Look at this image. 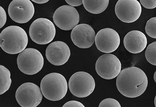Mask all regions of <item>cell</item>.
I'll list each match as a JSON object with an SVG mask.
<instances>
[{"mask_svg":"<svg viewBox=\"0 0 156 107\" xmlns=\"http://www.w3.org/2000/svg\"><path fill=\"white\" fill-rule=\"evenodd\" d=\"M109 3V0H83L85 9L94 14H99L105 11Z\"/></svg>","mask_w":156,"mask_h":107,"instance_id":"2e32d148","label":"cell"},{"mask_svg":"<svg viewBox=\"0 0 156 107\" xmlns=\"http://www.w3.org/2000/svg\"><path fill=\"white\" fill-rule=\"evenodd\" d=\"M95 32L90 25L82 24L77 25L73 29L71 37L73 44L81 48H87L94 44Z\"/></svg>","mask_w":156,"mask_h":107,"instance_id":"4fadbf2b","label":"cell"},{"mask_svg":"<svg viewBox=\"0 0 156 107\" xmlns=\"http://www.w3.org/2000/svg\"><path fill=\"white\" fill-rule=\"evenodd\" d=\"M71 55L70 49L66 43L61 41L51 43L47 47L46 56L48 62L55 65L66 63Z\"/></svg>","mask_w":156,"mask_h":107,"instance_id":"5bb4252c","label":"cell"},{"mask_svg":"<svg viewBox=\"0 0 156 107\" xmlns=\"http://www.w3.org/2000/svg\"><path fill=\"white\" fill-rule=\"evenodd\" d=\"M69 5L73 7L80 6L83 4V0H65Z\"/></svg>","mask_w":156,"mask_h":107,"instance_id":"cb8c5ba5","label":"cell"},{"mask_svg":"<svg viewBox=\"0 0 156 107\" xmlns=\"http://www.w3.org/2000/svg\"><path fill=\"white\" fill-rule=\"evenodd\" d=\"M62 107H85L84 105L80 102L76 101H71L65 103Z\"/></svg>","mask_w":156,"mask_h":107,"instance_id":"603a6c76","label":"cell"},{"mask_svg":"<svg viewBox=\"0 0 156 107\" xmlns=\"http://www.w3.org/2000/svg\"><path fill=\"white\" fill-rule=\"evenodd\" d=\"M147 39L145 35L139 31H133L125 36L124 45L126 49L133 54L141 52L146 48Z\"/></svg>","mask_w":156,"mask_h":107,"instance_id":"9a60e30c","label":"cell"},{"mask_svg":"<svg viewBox=\"0 0 156 107\" xmlns=\"http://www.w3.org/2000/svg\"><path fill=\"white\" fill-rule=\"evenodd\" d=\"M154 79L155 82L156 83V71L155 72L154 74Z\"/></svg>","mask_w":156,"mask_h":107,"instance_id":"484cf974","label":"cell"},{"mask_svg":"<svg viewBox=\"0 0 156 107\" xmlns=\"http://www.w3.org/2000/svg\"><path fill=\"white\" fill-rule=\"evenodd\" d=\"M53 18L55 23L60 29L69 31L79 24L80 18L79 12L74 7L65 5L55 11Z\"/></svg>","mask_w":156,"mask_h":107,"instance_id":"9c48e42d","label":"cell"},{"mask_svg":"<svg viewBox=\"0 0 156 107\" xmlns=\"http://www.w3.org/2000/svg\"><path fill=\"white\" fill-rule=\"evenodd\" d=\"M145 56L149 63L156 66V42L147 46L145 52Z\"/></svg>","mask_w":156,"mask_h":107,"instance_id":"ac0fdd59","label":"cell"},{"mask_svg":"<svg viewBox=\"0 0 156 107\" xmlns=\"http://www.w3.org/2000/svg\"><path fill=\"white\" fill-rule=\"evenodd\" d=\"M122 64L115 56L108 53L100 56L95 65L97 74L101 78L111 79L118 76L121 71Z\"/></svg>","mask_w":156,"mask_h":107,"instance_id":"ba28073f","label":"cell"},{"mask_svg":"<svg viewBox=\"0 0 156 107\" xmlns=\"http://www.w3.org/2000/svg\"><path fill=\"white\" fill-rule=\"evenodd\" d=\"M34 11V5L30 0H13L8 9L11 18L20 24L29 22L33 17Z\"/></svg>","mask_w":156,"mask_h":107,"instance_id":"30bf717a","label":"cell"},{"mask_svg":"<svg viewBox=\"0 0 156 107\" xmlns=\"http://www.w3.org/2000/svg\"><path fill=\"white\" fill-rule=\"evenodd\" d=\"M148 80L145 73L136 67L123 69L117 77L116 85L122 95L129 98L138 97L146 90Z\"/></svg>","mask_w":156,"mask_h":107,"instance_id":"6da1fadb","label":"cell"},{"mask_svg":"<svg viewBox=\"0 0 156 107\" xmlns=\"http://www.w3.org/2000/svg\"><path fill=\"white\" fill-rule=\"evenodd\" d=\"M69 86L74 96L80 98L87 97L94 92L95 87L93 77L84 72H76L70 77Z\"/></svg>","mask_w":156,"mask_h":107,"instance_id":"8992f818","label":"cell"},{"mask_svg":"<svg viewBox=\"0 0 156 107\" xmlns=\"http://www.w3.org/2000/svg\"><path fill=\"white\" fill-rule=\"evenodd\" d=\"M154 103L155 106L156 107V95L154 99Z\"/></svg>","mask_w":156,"mask_h":107,"instance_id":"4316f807","label":"cell"},{"mask_svg":"<svg viewBox=\"0 0 156 107\" xmlns=\"http://www.w3.org/2000/svg\"><path fill=\"white\" fill-rule=\"evenodd\" d=\"M141 5L146 8L152 9L156 7V0H140Z\"/></svg>","mask_w":156,"mask_h":107,"instance_id":"44dd1931","label":"cell"},{"mask_svg":"<svg viewBox=\"0 0 156 107\" xmlns=\"http://www.w3.org/2000/svg\"><path fill=\"white\" fill-rule=\"evenodd\" d=\"M28 42L27 33L19 26H8L0 34V46L9 54L20 53L27 47Z\"/></svg>","mask_w":156,"mask_h":107,"instance_id":"7a4b0ae2","label":"cell"},{"mask_svg":"<svg viewBox=\"0 0 156 107\" xmlns=\"http://www.w3.org/2000/svg\"><path fill=\"white\" fill-rule=\"evenodd\" d=\"M1 28L3 27L7 21V15L5 9L1 6Z\"/></svg>","mask_w":156,"mask_h":107,"instance_id":"7402d4cb","label":"cell"},{"mask_svg":"<svg viewBox=\"0 0 156 107\" xmlns=\"http://www.w3.org/2000/svg\"><path fill=\"white\" fill-rule=\"evenodd\" d=\"M41 89L43 95L47 99L58 101L66 96L68 83L66 79L62 75L57 73H51L42 79Z\"/></svg>","mask_w":156,"mask_h":107,"instance_id":"3957f363","label":"cell"},{"mask_svg":"<svg viewBox=\"0 0 156 107\" xmlns=\"http://www.w3.org/2000/svg\"><path fill=\"white\" fill-rule=\"evenodd\" d=\"M145 31L149 36L156 38V17L151 18L147 21Z\"/></svg>","mask_w":156,"mask_h":107,"instance_id":"d6986e66","label":"cell"},{"mask_svg":"<svg viewBox=\"0 0 156 107\" xmlns=\"http://www.w3.org/2000/svg\"><path fill=\"white\" fill-rule=\"evenodd\" d=\"M121 106L119 102L112 98H107L102 100L100 103L99 107H117Z\"/></svg>","mask_w":156,"mask_h":107,"instance_id":"ffe728a7","label":"cell"},{"mask_svg":"<svg viewBox=\"0 0 156 107\" xmlns=\"http://www.w3.org/2000/svg\"><path fill=\"white\" fill-rule=\"evenodd\" d=\"M0 95H2L9 89L12 83V80L10 78L11 74L9 71L2 65H0Z\"/></svg>","mask_w":156,"mask_h":107,"instance_id":"e0dca14e","label":"cell"},{"mask_svg":"<svg viewBox=\"0 0 156 107\" xmlns=\"http://www.w3.org/2000/svg\"><path fill=\"white\" fill-rule=\"evenodd\" d=\"M141 7L137 0H119L116 3L115 12L117 17L126 23L137 20L141 13Z\"/></svg>","mask_w":156,"mask_h":107,"instance_id":"8fae6325","label":"cell"},{"mask_svg":"<svg viewBox=\"0 0 156 107\" xmlns=\"http://www.w3.org/2000/svg\"><path fill=\"white\" fill-rule=\"evenodd\" d=\"M20 70L27 75H33L40 72L44 65V59L41 52L34 48L25 49L17 59Z\"/></svg>","mask_w":156,"mask_h":107,"instance_id":"277c9868","label":"cell"},{"mask_svg":"<svg viewBox=\"0 0 156 107\" xmlns=\"http://www.w3.org/2000/svg\"><path fill=\"white\" fill-rule=\"evenodd\" d=\"M95 42L99 50L105 53H110L115 51L120 43L119 34L115 31L110 28L102 29L96 36Z\"/></svg>","mask_w":156,"mask_h":107,"instance_id":"7c38bea8","label":"cell"},{"mask_svg":"<svg viewBox=\"0 0 156 107\" xmlns=\"http://www.w3.org/2000/svg\"><path fill=\"white\" fill-rule=\"evenodd\" d=\"M56 32L54 23L45 18L35 20L30 25L29 29L30 36L32 41L40 45H46L52 41Z\"/></svg>","mask_w":156,"mask_h":107,"instance_id":"5b68a950","label":"cell"},{"mask_svg":"<svg viewBox=\"0 0 156 107\" xmlns=\"http://www.w3.org/2000/svg\"><path fill=\"white\" fill-rule=\"evenodd\" d=\"M41 89L36 85L31 82L24 83L17 89L16 98L18 104L23 107H35L42 100Z\"/></svg>","mask_w":156,"mask_h":107,"instance_id":"52a82bcc","label":"cell"},{"mask_svg":"<svg viewBox=\"0 0 156 107\" xmlns=\"http://www.w3.org/2000/svg\"><path fill=\"white\" fill-rule=\"evenodd\" d=\"M34 2L38 4H44L48 2L49 0H31Z\"/></svg>","mask_w":156,"mask_h":107,"instance_id":"d4e9b609","label":"cell"}]
</instances>
